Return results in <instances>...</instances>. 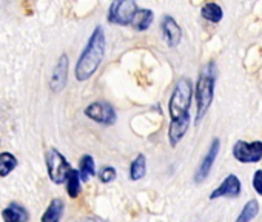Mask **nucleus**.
I'll return each mask as SVG.
<instances>
[{"instance_id":"obj_1","label":"nucleus","mask_w":262,"mask_h":222,"mask_svg":"<svg viewBox=\"0 0 262 222\" xmlns=\"http://www.w3.org/2000/svg\"><path fill=\"white\" fill-rule=\"evenodd\" d=\"M193 99V82L188 77H181L171 93L168 111H170V127H168V141L174 148L185 136L190 128L191 116L190 106Z\"/></svg>"},{"instance_id":"obj_2","label":"nucleus","mask_w":262,"mask_h":222,"mask_svg":"<svg viewBox=\"0 0 262 222\" xmlns=\"http://www.w3.org/2000/svg\"><path fill=\"white\" fill-rule=\"evenodd\" d=\"M105 47H106V40H105L103 28L100 25H97L93 30V33H91V36L76 63L74 74L79 82L88 80L97 71V68L100 66V63L103 60Z\"/></svg>"},{"instance_id":"obj_3","label":"nucleus","mask_w":262,"mask_h":222,"mask_svg":"<svg viewBox=\"0 0 262 222\" xmlns=\"http://www.w3.org/2000/svg\"><path fill=\"white\" fill-rule=\"evenodd\" d=\"M217 79V66L214 62H208L202 66L196 86H194V97H196V124L205 118L207 111L210 109L214 97V86Z\"/></svg>"},{"instance_id":"obj_4","label":"nucleus","mask_w":262,"mask_h":222,"mask_svg":"<svg viewBox=\"0 0 262 222\" xmlns=\"http://www.w3.org/2000/svg\"><path fill=\"white\" fill-rule=\"evenodd\" d=\"M47 159V168H48V176L54 184H63L67 182V177L70 171L73 170L67 158L57 150V148H50L45 154Z\"/></svg>"},{"instance_id":"obj_5","label":"nucleus","mask_w":262,"mask_h":222,"mask_svg":"<svg viewBox=\"0 0 262 222\" xmlns=\"http://www.w3.org/2000/svg\"><path fill=\"white\" fill-rule=\"evenodd\" d=\"M139 10V5L135 0H120V2H113L110 5L108 17L106 20L113 25H131L136 13Z\"/></svg>"},{"instance_id":"obj_6","label":"nucleus","mask_w":262,"mask_h":222,"mask_svg":"<svg viewBox=\"0 0 262 222\" xmlns=\"http://www.w3.org/2000/svg\"><path fill=\"white\" fill-rule=\"evenodd\" d=\"M83 113L86 118H90L91 121L102 124V125H113L117 121V116H116V111H114L113 105L105 102V100H97V102L90 103L85 108Z\"/></svg>"},{"instance_id":"obj_7","label":"nucleus","mask_w":262,"mask_h":222,"mask_svg":"<svg viewBox=\"0 0 262 222\" xmlns=\"http://www.w3.org/2000/svg\"><path fill=\"white\" fill-rule=\"evenodd\" d=\"M233 158L241 164H256L262 159V141H237L233 145Z\"/></svg>"},{"instance_id":"obj_8","label":"nucleus","mask_w":262,"mask_h":222,"mask_svg":"<svg viewBox=\"0 0 262 222\" xmlns=\"http://www.w3.org/2000/svg\"><path fill=\"white\" fill-rule=\"evenodd\" d=\"M219 148H221V141H219L217 138H214V139L211 141V144H210L208 151L205 153V156L202 158L201 164H199L198 168H196V173H194V176H193L194 184H202V182L208 177V174H210V171H211V168H213V165H214V161L217 159Z\"/></svg>"},{"instance_id":"obj_9","label":"nucleus","mask_w":262,"mask_h":222,"mask_svg":"<svg viewBox=\"0 0 262 222\" xmlns=\"http://www.w3.org/2000/svg\"><path fill=\"white\" fill-rule=\"evenodd\" d=\"M242 191V184L239 181V177L236 174H228L222 184L214 188L210 194V199L214 201L217 197H239Z\"/></svg>"},{"instance_id":"obj_10","label":"nucleus","mask_w":262,"mask_h":222,"mask_svg":"<svg viewBox=\"0 0 262 222\" xmlns=\"http://www.w3.org/2000/svg\"><path fill=\"white\" fill-rule=\"evenodd\" d=\"M68 68H70V59L67 54H62L51 73V80H50V88L54 93H60L68 80Z\"/></svg>"},{"instance_id":"obj_11","label":"nucleus","mask_w":262,"mask_h":222,"mask_svg":"<svg viewBox=\"0 0 262 222\" xmlns=\"http://www.w3.org/2000/svg\"><path fill=\"white\" fill-rule=\"evenodd\" d=\"M161 30H162V36H164V39H165V42H167V45L170 48H174V47H178L181 43L182 30L171 16H164Z\"/></svg>"},{"instance_id":"obj_12","label":"nucleus","mask_w":262,"mask_h":222,"mask_svg":"<svg viewBox=\"0 0 262 222\" xmlns=\"http://www.w3.org/2000/svg\"><path fill=\"white\" fill-rule=\"evenodd\" d=\"M2 219H4V222H28L30 214L25 210V207L13 202L7 208L2 210Z\"/></svg>"},{"instance_id":"obj_13","label":"nucleus","mask_w":262,"mask_h":222,"mask_svg":"<svg viewBox=\"0 0 262 222\" xmlns=\"http://www.w3.org/2000/svg\"><path fill=\"white\" fill-rule=\"evenodd\" d=\"M65 210V204L60 197H54L48 208L45 210L43 216H42V222H60V217L63 214Z\"/></svg>"},{"instance_id":"obj_14","label":"nucleus","mask_w":262,"mask_h":222,"mask_svg":"<svg viewBox=\"0 0 262 222\" xmlns=\"http://www.w3.org/2000/svg\"><path fill=\"white\" fill-rule=\"evenodd\" d=\"M153 19H155V13L151 10L139 8L133 22H131V27L138 31H147L150 28V25L153 24Z\"/></svg>"},{"instance_id":"obj_15","label":"nucleus","mask_w":262,"mask_h":222,"mask_svg":"<svg viewBox=\"0 0 262 222\" xmlns=\"http://www.w3.org/2000/svg\"><path fill=\"white\" fill-rule=\"evenodd\" d=\"M145 174H147V158L144 154H138L129 165V179L136 182L144 179Z\"/></svg>"},{"instance_id":"obj_16","label":"nucleus","mask_w":262,"mask_h":222,"mask_svg":"<svg viewBox=\"0 0 262 222\" xmlns=\"http://www.w3.org/2000/svg\"><path fill=\"white\" fill-rule=\"evenodd\" d=\"M79 176H80V181L86 182L90 177H93L96 174V164H94V159L91 154H83L79 161Z\"/></svg>"},{"instance_id":"obj_17","label":"nucleus","mask_w":262,"mask_h":222,"mask_svg":"<svg viewBox=\"0 0 262 222\" xmlns=\"http://www.w3.org/2000/svg\"><path fill=\"white\" fill-rule=\"evenodd\" d=\"M201 16H202L207 22H210V24H219V22L222 20V17H224V11H222V8H221L217 4L210 2V4H205V5L202 7Z\"/></svg>"},{"instance_id":"obj_18","label":"nucleus","mask_w":262,"mask_h":222,"mask_svg":"<svg viewBox=\"0 0 262 222\" xmlns=\"http://www.w3.org/2000/svg\"><path fill=\"white\" fill-rule=\"evenodd\" d=\"M257 213H259V202H257L256 199H250V201L244 205V208H242V211L239 213L236 222H251V220L257 216Z\"/></svg>"},{"instance_id":"obj_19","label":"nucleus","mask_w":262,"mask_h":222,"mask_svg":"<svg viewBox=\"0 0 262 222\" xmlns=\"http://www.w3.org/2000/svg\"><path fill=\"white\" fill-rule=\"evenodd\" d=\"M17 167V158L11 153H0V177L8 176Z\"/></svg>"},{"instance_id":"obj_20","label":"nucleus","mask_w":262,"mask_h":222,"mask_svg":"<svg viewBox=\"0 0 262 222\" xmlns=\"http://www.w3.org/2000/svg\"><path fill=\"white\" fill-rule=\"evenodd\" d=\"M67 191L70 197H77L80 193V176L77 170H71L67 177Z\"/></svg>"},{"instance_id":"obj_21","label":"nucleus","mask_w":262,"mask_h":222,"mask_svg":"<svg viewBox=\"0 0 262 222\" xmlns=\"http://www.w3.org/2000/svg\"><path fill=\"white\" fill-rule=\"evenodd\" d=\"M116 176H117V173H116V168L114 167H103L102 170H100V173H99V179H100V182L102 184H110V182H113L114 179H116Z\"/></svg>"},{"instance_id":"obj_22","label":"nucleus","mask_w":262,"mask_h":222,"mask_svg":"<svg viewBox=\"0 0 262 222\" xmlns=\"http://www.w3.org/2000/svg\"><path fill=\"white\" fill-rule=\"evenodd\" d=\"M251 185H253L254 191H256L259 196H262V168L254 171L253 179H251Z\"/></svg>"},{"instance_id":"obj_23","label":"nucleus","mask_w":262,"mask_h":222,"mask_svg":"<svg viewBox=\"0 0 262 222\" xmlns=\"http://www.w3.org/2000/svg\"><path fill=\"white\" fill-rule=\"evenodd\" d=\"M83 222H96V220H94V219H85Z\"/></svg>"}]
</instances>
